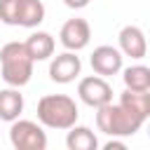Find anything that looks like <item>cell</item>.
Returning <instances> with one entry per match:
<instances>
[{
	"label": "cell",
	"instance_id": "6da1fadb",
	"mask_svg": "<svg viewBox=\"0 0 150 150\" xmlns=\"http://www.w3.org/2000/svg\"><path fill=\"white\" fill-rule=\"evenodd\" d=\"M150 117V91L124 89L117 103H105L96 108V127L110 138H127L141 131Z\"/></svg>",
	"mask_w": 150,
	"mask_h": 150
},
{
	"label": "cell",
	"instance_id": "7a4b0ae2",
	"mask_svg": "<svg viewBox=\"0 0 150 150\" xmlns=\"http://www.w3.org/2000/svg\"><path fill=\"white\" fill-rule=\"evenodd\" d=\"M80 117L75 98L66 94H47L38 101V122L47 129L66 131L70 129Z\"/></svg>",
	"mask_w": 150,
	"mask_h": 150
},
{
	"label": "cell",
	"instance_id": "3957f363",
	"mask_svg": "<svg viewBox=\"0 0 150 150\" xmlns=\"http://www.w3.org/2000/svg\"><path fill=\"white\" fill-rule=\"evenodd\" d=\"M33 59L23 42H7L0 49V75L7 87H26L33 77Z\"/></svg>",
	"mask_w": 150,
	"mask_h": 150
},
{
	"label": "cell",
	"instance_id": "277c9868",
	"mask_svg": "<svg viewBox=\"0 0 150 150\" xmlns=\"http://www.w3.org/2000/svg\"><path fill=\"white\" fill-rule=\"evenodd\" d=\"M9 143L14 150H45L47 148V134L40 122L33 120H14L9 122Z\"/></svg>",
	"mask_w": 150,
	"mask_h": 150
},
{
	"label": "cell",
	"instance_id": "5b68a950",
	"mask_svg": "<svg viewBox=\"0 0 150 150\" xmlns=\"http://www.w3.org/2000/svg\"><path fill=\"white\" fill-rule=\"evenodd\" d=\"M77 96H80V101L84 105L96 110V108L112 101V87L101 75H87V77H82L77 82Z\"/></svg>",
	"mask_w": 150,
	"mask_h": 150
},
{
	"label": "cell",
	"instance_id": "8992f818",
	"mask_svg": "<svg viewBox=\"0 0 150 150\" xmlns=\"http://www.w3.org/2000/svg\"><path fill=\"white\" fill-rule=\"evenodd\" d=\"M82 73V61L77 56V52H63L56 54L49 63V80L56 84H70L77 80V75Z\"/></svg>",
	"mask_w": 150,
	"mask_h": 150
},
{
	"label": "cell",
	"instance_id": "52a82bcc",
	"mask_svg": "<svg viewBox=\"0 0 150 150\" xmlns=\"http://www.w3.org/2000/svg\"><path fill=\"white\" fill-rule=\"evenodd\" d=\"M59 40H61V45L68 52L84 49L89 45V40H91V26H89V21L87 19H80V16L68 19L61 26V30H59Z\"/></svg>",
	"mask_w": 150,
	"mask_h": 150
},
{
	"label": "cell",
	"instance_id": "ba28073f",
	"mask_svg": "<svg viewBox=\"0 0 150 150\" xmlns=\"http://www.w3.org/2000/svg\"><path fill=\"white\" fill-rule=\"evenodd\" d=\"M122 52L117 49V47H112V45H101V47H96L94 52H91V59H89V63H91V68H94V73L96 75H101V77H110V75H117L120 70H122Z\"/></svg>",
	"mask_w": 150,
	"mask_h": 150
},
{
	"label": "cell",
	"instance_id": "9c48e42d",
	"mask_svg": "<svg viewBox=\"0 0 150 150\" xmlns=\"http://www.w3.org/2000/svg\"><path fill=\"white\" fill-rule=\"evenodd\" d=\"M117 42H120L122 56H129V59H134V61H141V59H145V54H148L145 33H143L138 26H134V23H129V26H124V28L120 30Z\"/></svg>",
	"mask_w": 150,
	"mask_h": 150
},
{
	"label": "cell",
	"instance_id": "30bf717a",
	"mask_svg": "<svg viewBox=\"0 0 150 150\" xmlns=\"http://www.w3.org/2000/svg\"><path fill=\"white\" fill-rule=\"evenodd\" d=\"M23 45L33 61H47L49 56H54V49H56V42L47 30H33Z\"/></svg>",
	"mask_w": 150,
	"mask_h": 150
},
{
	"label": "cell",
	"instance_id": "8fae6325",
	"mask_svg": "<svg viewBox=\"0 0 150 150\" xmlns=\"http://www.w3.org/2000/svg\"><path fill=\"white\" fill-rule=\"evenodd\" d=\"M23 112V94L19 87L0 89V122H14Z\"/></svg>",
	"mask_w": 150,
	"mask_h": 150
},
{
	"label": "cell",
	"instance_id": "7c38bea8",
	"mask_svg": "<svg viewBox=\"0 0 150 150\" xmlns=\"http://www.w3.org/2000/svg\"><path fill=\"white\" fill-rule=\"evenodd\" d=\"M45 21V5L42 0H19L16 26L21 28H38Z\"/></svg>",
	"mask_w": 150,
	"mask_h": 150
},
{
	"label": "cell",
	"instance_id": "4fadbf2b",
	"mask_svg": "<svg viewBox=\"0 0 150 150\" xmlns=\"http://www.w3.org/2000/svg\"><path fill=\"white\" fill-rule=\"evenodd\" d=\"M68 131V136H66V145H68V150H96L98 148V138H96V134L89 129V127H80L77 122L70 127V129H66Z\"/></svg>",
	"mask_w": 150,
	"mask_h": 150
},
{
	"label": "cell",
	"instance_id": "5bb4252c",
	"mask_svg": "<svg viewBox=\"0 0 150 150\" xmlns=\"http://www.w3.org/2000/svg\"><path fill=\"white\" fill-rule=\"evenodd\" d=\"M122 82H124V89L150 91V68L143 63H134L122 70Z\"/></svg>",
	"mask_w": 150,
	"mask_h": 150
},
{
	"label": "cell",
	"instance_id": "9a60e30c",
	"mask_svg": "<svg viewBox=\"0 0 150 150\" xmlns=\"http://www.w3.org/2000/svg\"><path fill=\"white\" fill-rule=\"evenodd\" d=\"M89 2H91V0H63V5H66L68 9H84Z\"/></svg>",
	"mask_w": 150,
	"mask_h": 150
},
{
	"label": "cell",
	"instance_id": "2e32d148",
	"mask_svg": "<svg viewBox=\"0 0 150 150\" xmlns=\"http://www.w3.org/2000/svg\"><path fill=\"white\" fill-rule=\"evenodd\" d=\"M105 150H127V145L122 143V141H117V138H112V141H108L105 145H103Z\"/></svg>",
	"mask_w": 150,
	"mask_h": 150
}]
</instances>
